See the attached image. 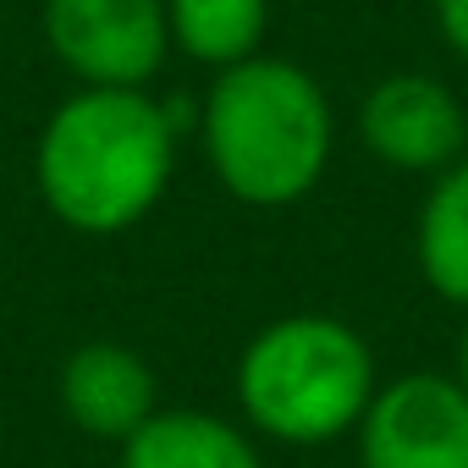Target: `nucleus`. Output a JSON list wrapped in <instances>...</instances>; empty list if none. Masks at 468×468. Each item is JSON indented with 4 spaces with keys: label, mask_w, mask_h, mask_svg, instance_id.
I'll use <instances>...</instances> for the list:
<instances>
[{
    "label": "nucleus",
    "mask_w": 468,
    "mask_h": 468,
    "mask_svg": "<svg viewBox=\"0 0 468 468\" xmlns=\"http://www.w3.org/2000/svg\"><path fill=\"white\" fill-rule=\"evenodd\" d=\"M457 364H463V380H457V386L468 391V331H463V347H457Z\"/></svg>",
    "instance_id": "obj_12"
},
{
    "label": "nucleus",
    "mask_w": 468,
    "mask_h": 468,
    "mask_svg": "<svg viewBox=\"0 0 468 468\" xmlns=\"http://www.w3.org/2000/svg\"><path fill=\"white\" fill-rule=\"evenodd\" d=\"M419 271H424V282L441 298L468 303V160L446 165L441 182L424 198V215H419Z\"/></svg>",
    "instance_id": "obj_9"
},
{
    "label": "nucleus",
    "mask_w": 468,
    "mask_h": 468,
    "mask_svg": "<svg viewBox=\"0 0 468 468\" xmlns=\"http://www.w3.org/2000/svg\"><path fill=\"white\" fill-rule=\"evenodd\" d=\"M171 176V116L144 89H83L39 138V193L72 231H127Z\"/></svg>",
    "instance_id": "obj_1"
},
{
    "label": "nucleus",
    "mask_w": 468,
    "mask_h": 468,
    "mask_svg": "<svg viewBox=\"0 0 468 468\" xmlns=\"http://www.w3.org/2000/svg\"><path fill=\"white\" fill-rule=\"evenodd\" d=\"M45 39L89 89H138L165 61L171 17L160 0H45Z\"/></svg>",
    "instance_id": "obj_4"
},
{
    "label": "nucleus",
    "mask_w": 468,
    "mask_h": 468,
    "mask_svg": "<svg viewBox=\"0 0 468 468\" xmlns=\"http://www.w3.org/2000/svg\"><path fill=\"white\" fill-rule=\"evenodd\" d=\"M435 17H441V34L457 56H468V0H435Z\"/></svg>",
    "instance_id": "obj_11"
},
{
    "label": "nucleus",
    "mask_w": 468,
    "mask_h": 468,
    "mask_svg": "<svg viewBox=\"0 0 468 468\" xmlns=\"http://www.w3.org/2000/svg\"><path fill=\"white\" fill-rule=\"evenodd\" d=\"M358 127H364V144L397 171H446L468 144L463 105L452 100V89H441L424 72L380 78L364 100Z\"/></svg>",
    "instance_id": "obj_6"
},
{
    "label": "nucleus",
    "mask_w": 468,
    "mask_h": 468,
    "mask_svg": "<svg viewBox=\"0 0 468 468\" xmlns=\"http://www.w3.org/2000/svg\"><path fill=\"white\" fill-rule=\"evenodd\" d=\"M122 468H260V452L215 413H154L122 441Z\"/></svg>",
    "instance_id": "obj_8"
},
{
    "label": "nucleus",
    "mask_w": 468,
    "mask_h": 468,
    "mask_svg": "<svg viewBox=\"0 0 468 468\" xmlns=\"http://www.w3.org/2000/svg\"><path fill=\"white\" fill-rule=\"evenodd\" d=\"M171 34L193 61L238 67L260 50L271 0H171Z\"/></svg>",
    "instance_id": "obj_10"
},
{
    "label": "nucleus",
    "mask_w": 468,
    "mask_h": 468,
    "mask_svg": "<svg viewBox=\"0 0 468 468\" xmlns=\"http://www.w3.org/2000/svg\"><path fill=\"white\" fill-rule=\"evenodd\" d=\"M61 402L78 430L100 441H127L154 419V375L122 342H83L61 369Z\"/></svg>",
    "instance_id": "obj_7"
},
{
    "label": "nucleus",
    "mask_w": 468,
    "mask_h": 468,
    "mask_svg": "<svg viewBox=\"0 0 468 468\" xmlns=\"http://www.w3.org/2000/svg\"><path fill=\"white\" fill-rule=\"evenodd\" d=\"M243 413L292 446H320L353 430L375 397V364L353 325L292 314L265 325L238 364Z\"/></svg>",
    "instance_id": "obj_3"
},
{
    "label": "nucleus",
    "mask_w": 468,
    "mask_h": 468,
    "mask_svg": "<svg viewBox=\"0 0 468 468\" xmlns=\"http://www.w3.org/2000/svg\"><path fill=\"white\" fill-rule=\"evenodd\" d=\"M364 468H468V391L441 375H402L358 419Z\"/></svg>",
    "instance_id": "obj_5"
},
{
    "label": "nucleus",
    "mask_w": 468,
    "mask_h": 468,
    "mask_svg": "<svg viewBox=\"0 0 468 468\" xmlns=\"http://www.w3.org/2000/svg\"><path fill=\"white\" fill-rule=\"evenodd\" d=\"M204 149L243 204H292L325 171L331 105L303 67L249 56L209 89Z\"/></svg>",
    "instance_id": "obj_2"
}]
</instances>
